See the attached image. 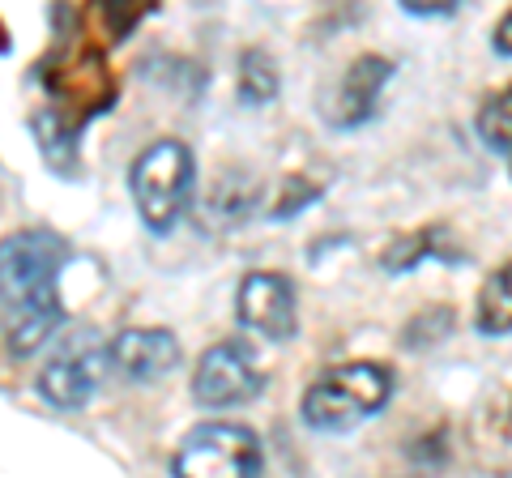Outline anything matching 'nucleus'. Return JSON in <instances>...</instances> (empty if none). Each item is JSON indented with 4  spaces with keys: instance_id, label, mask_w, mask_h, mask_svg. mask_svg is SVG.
<instances>
[{
    "instance_id": "nucleus-1",
    "label": "nucleus",
    "mask_w": 512,
    "mask_h": 478,
    "mask_svg": "<svg viewBox=\"0 0 512 478\" xmlns=\"http://www.w3.org/2000/svg\"><path fill=\"white\" fill-rule=\"evenodd\" d=\"M393 389H397V376L389 363L350 359V363H338V368H325L312 380L299 402V419L308 432L338 436L376 419L393 402Z\"/></svg>"
},
{
    "instance_id": "nucleus-2",
    "label": "nucleus",
    "mask_w": 512,
    "mask_h": 478,
    "mask_svg": "<svg viewBox=\"0 0 512 478\" xmlns=\"http://www.w3.org/2000/svg\"><path fill=\"white\" fill-rule=\"evenodd\" d=\"M69 261V244L47 231L26 227L0 239V308L18 316H64L60 304V269Z\"/></svg>"
},
{
    "instance_id": "nucleus-3",
    "label": "nucleus",
    "mask_w": 512,
    "mask_h": 478,
    "mask_svg": "<svg viewBox=\"0 0 512 478\" xmlns=\"http://www.w3.org/2000/svg\"><path fill=\"white\" fill-rule=\"evenodd\" d=\"M197 154L180 137H158L128 163V197L150 235H171L192 210Z\"/></svg>"
},
{
    "instance_id": "nucleus-4",
    "label": "nucleus",
    "mask_w": 512,
    "mask_h": 478,
    "mask_svg": "<svg viewBox=\"0 0 512 478\" xmlns=\"http://www.w3.org/2000/svg\"><path fill=\"white\" fill-rule=\"evenodd\" d=\"M43 86L52 94V107H43V111L56 116L73 133H82V124L111 111V103L120 99L116 73H111L107 56L94 43L60 47L52 56V69L43 73Z\"/></svg>"
},
{
    "instance_id": "nucleus-5",
    "label": "nucleus",
    "mask_w": 512,
    "mask_h": 478,
    "mask_svg": "<svg viewBox=\"0 0 512 478\" xmlns=\"http://www.w3.org/2000/svg\"><path fill=\"white\" fill-rule=\"evenodd\" d=\"M265 444L248 423H197L171 457V478H261Z\"/></svg>"
},
{
    "instance_id": "nucleus-6",
    "label": "nucleus",
    "mask_w": 512,
    "mask_h": 478,
    "mask_svg": "<svg viewBox=\"0 0 512 478\" xmlns=\"http://www.w3.org/2000/svg\"><path fill=\"white\" fill-rule=\"evenodd\" d=\"M265 376L256 368L252 350L239 338H222L201 350L197 368H192V402L201 410H235L261 397Z\"/></svg>"
},
{
    "instance_id": "nucleus-7",
    "label": "nucleus",
    "mask_w": 512,
    "mask_h": 478,
    "mask_svg": "<svg viewBox=\"0 0 512 478\" xmlns=\"http://www.w3.org/2000/svg\"><path fill=\"white\" fill-rule=\"evenodd\" d=\"M397 65L389 56L380 52H363L346 65V73L338 77V86L329 94H320V120L338 133H350V129H363L367 120L380 111V99L389 90Z\"/></svg>"
},
{
    "instance_id": "nucleus-8",
    "label": "nucleus",
    "mask_w": 512,
    "mask_h": 478,
    "mask_svg": "<svg viewBox=\"0 0 512 478\" xmlns=\"http://www.w3.org/2000/svg\"><path fill=\"white\" fill-rule=\"evenodd\" d=\"M103 368H107V355H103V346L94 342L90 333L86 338H64L52 350V359L43 363V372H39L43 402L56 406V410L90 406V397L99 393V385H103Z\"/></svg>"
},
{
    "instance_id": "nucleus-9",
    "label": "nucleus",
    "mask_w": 512,
    "mask_h": 478,
    "mask_svg": "<svg viewBox=\"0 0 512 478\" xmlns=\"http://www.w3.org/2000/svg\"><path fill=\"white\" fill-rule=\"evenodd\" d=\"M299 291L295 282L278 269H252L235 291V316L239 325L261 333L265 342H291L299 329Z\"/></svg>"
},
{
    "instance_id": "nucleus-10",
    "label": "nucleus",
    "mask_w": 512,
    "mask_h": 478,
    "mask_svg": "<svg viewBox=\"0 0 512 478\" xmlns=\"http://www.w3.org/2000/svg\"><path fill=\"white\" fill-rule=\"evenodd\" d=\"M103 355H107V368L120 372L128 385H154V380H163L167 372L180 368V342H175L171 329H158V325L120 329L103 346Z\"/></svg>"
},
{
    "instance_id": "nucleus-11",
    "label": "nucleus",
    "mask_w": 512,
    "mask_h": 478,
    "mask_svg": "<svg viewBox=\"0 0 512 478\" xmlns=\"http://www.w3.org/2000/svg\"><path fill=\"white\" fill-rule=\"evenodd\" d=\"M423 261H448V265H461L466 261V248L453 244V235H448V227H419V231H410L402 239H393L389 248H384V274H393V278H402L410 274V269H419Z\"/></svg>"
},
{
    "instance_id": "nucleus-12",
    "label": "nucleus",
    "mask_w": 512,
    "mask_h": 478,
    "mask_svg": "<svg viewBox=\"0 0 512 478\" xmlns=\"http://www.w3.org/2000/svg\"><path fill=\"white\" fill-rule=\"evenodd\" d=\"M282 90L278 77V60L265 47H244L239 52V69H235V99L244 107H269Z\"/></svg>"
},
{
    "instance_id": "nucleus-13",
    "label": "nucleus",
    "mask_w": 512,
    "mask_h": 478,
    "mask_svg": "<svg viewBox=\"0 0 512 478\" xmlns=\"http://www.w3.org/2000/svg\"><path fill=\"white\" fill-rule=\"evenodd\" d=\"M30 129H35V141L43 150V163L60 171L64 180H77V171H82V150H77V133L64 129L56 116H47V111H35L30 116Z\"/></svg>"
},
{
    "instance_id": "nucleus-14",
    "label": "nucleus",
    "mask_w": 512,
    "mask_h": 478,
    "mask_svg": "<svg viewBox=\"0 0 512 478\" xmlns=\"http://www.w3.org/2000/svg\"><path fill=\"white\" fill-rule=\"evenodd\" d=\"M508 278H512V269L500 265L483 282V291H478L474 329L483 333V338H508V329H512V282Z\"/></svg>"
},
{
    "instance_id": "nucleus-15",
    "label": "nucleus",
    "mask_w": 512,
    "mask_h": 478,
    "mask_svg": "<svg viewBox=\"0 0 512 478\" xmlns=\"http://www.w3.org/2000/svg\"><path fill=\"white\" fill-rule=\"evenodd\" d=\"M474 129H478V141H483L500 163H508V154H512V90L508 86H500L483 99V107H478V116H474Z\"/></svg>"
},
{
    "instance_id": "nucleus-16",
    "label": "nucleus",
    "mask_w": 512,
    "mask_h": 478,
    "mask_svg": "<svg viewBox=\"0 0 512 478\" xmlns=\"http://www.w3.org/2000/svg\"><path fill=\"white\" fill-rule=\"evenodd\" d=\"M453 325H457V316H453V308H423L414 321L402 329V346L406 350H427V346H440L448 333H453Z\"/></svg>"
},
{
    "instance_id": "nucleus-17",
    "label": "nucleus",
    "mask_w": 512,
    "mask_h": 478,
    "mask_svg": "<svg viewBox=\"0 0 512 478\" xmlns=\"http://www.w3.org/2000/svg\"><path fill=\"white\" fill-rule=\"evenodd\" d=\"M320 197H325V184L308 180V175H291V180H286V188H282V197L274 201V210H269V218H274V222L299 218V214L308 210L312 201H320Z\"/></svg>"
},
{
    "instance_id": "nucleus-18",
    "label": "nucleus",
    "mask_w": 512,
    "mask_h": 478,
    "mask_svg": "<svg viewBox=\"0 0 512 478\" xmlns=\"http://www.w3.org/2000/svg\"><path fill=\"white\" fill-rule=\"evenodd\" d=\"M402 13H410V18H453L457 0H431V5H423V0H402Z\"/></svg>"
},
{
    "instance_id": "nucleus-19",
    "label": "nucleus",
    "mask_w": 512,
    "mask_h": 478,
    "mask_svg": "<svg viewBox=\"0 0 512 478\" xmlns=\"http://www.w3.org/2000/svg\"><path fill=\"white\" fill-rule=\"evenodd\" d=\"M508 35H512V13H504L500 26H495V39H491V47H495V56H500V60H512V43H508Z\"/></svg>"
},
{
    "instance_id": "nucleus-20",
    "label": "nucleus",
    "mask_w": 512,
    "mask_h": 478,
    "mask_svg": "<svg viewBox=\"0 0 512 478\" xmlns=\"http://www.w3.org/2000/svg\"><path fill=\"white\" fill-rule=\"evenodd\" d=\"M0 52H9V30H5V22H0Z\"/></svg>"
}]
</instances>
